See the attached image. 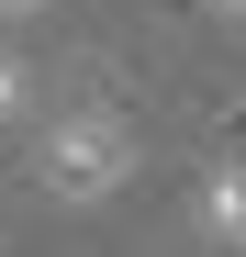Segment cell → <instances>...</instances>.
Masks as SVG:
<instances>
[{
	"instance_id": "6da1fadb",
	"label": "cell",
	"mask_w": 246,
	"mask_h": 257,
	"mask_svg": "<svg viewBox=\"0 0 246 257\" xmlns=\"http://www.w3.org/2000/svg\"><path fill=\"white\" fill-rule=\"evenodd\" d=\"M123 168H135V146H123L112 112H67L56 135H45V190H56V201H112Z\"/></svg>"
},
{
	"instance_id": "7a4b0ae2",
	"label": "cell",
	"mask_w": 246,
	"mask_h": 257,
	"mask_svg": "<svg viewBox=\"0 0 246 257\" xmlns=\"http://www.w3.org/2000/svg\"><path fill=\"white\" fill-rule=\"evenodd\" d=\"M201 235H213V246H246V157L201 179Z\"/></svg>"
},
{
	"instance_id": "3957f363",
	"label": "cell",
	"mask_w": 246,
	"mask_h": 257,
	"mask_svg": "<svg viewBox=\"0 0 246 257\" xmlns=\"http://www.w3.org/2000/svg\"><path fill=\"white\" fill-rule=\"evenodd\" d=\"M12 112H23V67L0 56V123H12Z\"/></svg>"
},
{
	"instance_id": "277c9868",
	"label": "cell",
	"mask_w": 246,
	"mask_h": 257,
	"mask_svg": "<svg viewBox=\"0 0 246 257\" xmlns=\"http://www.w3.org/2000/svg\"><path fill=\"white\" fill-rule=\"evenodd\" d=\"M23 12H34V0H0V23H23Z\"/></svg>"
},
{
	"instance_id": "5b68a950",
	"label": "cell",
	"mask_w": 246,
	"mask_h": 257,
	"mask_svg": "<svg viewBox=\"0 0 246 257\" xmlns=\"http://www.w3.org/2000/svg\"><path fill=\"white\" fill-rule=\"evenodd\" d=\"M213 12H246V0H213Z\"/></svg>"
}]
</instances>
